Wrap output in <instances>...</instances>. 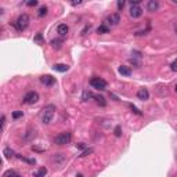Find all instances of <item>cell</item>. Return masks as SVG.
<instances>
[{"instance_id":"1","label":"cell","mask_w":177,"mask_h":177,"mask_svg":"<svg viewBox=\"0 0 177 177\" xmlns=\"http://www.w3.org/2000/svg\"><path fill=\"white\" fill-rule=\"evenodd\" d=\"M54 112H55V105L50 104L43 108V112H42V122L44 125H49L51 122V119L54 116Z\"/></svg>"},{"instance_id":"2","label":"cell","mask_w":177,"mask_h":177,"mask_svg":"<svg viewBox=\"0 0 177 177\" xmlns=\"http://www.w3.org/2000/svg\"><path fill=\"white\" fill-rule=\"evenodd\" d=\"M29 21H31V18H29V15H28V14H21L18 18H17V21L14 22V27H15L17 31L22 32V31H25V29L28 28Z\"/></svg>"},{"instance_id":"3","label":"cell","mask_w":177,"mask_h":177,"mask_svg":"<svg viewBox=\"0 0 177 177\" xmlns=\"http://www.w3.org/2000/svg\"><path fill=\"white\" fill-rule=\"evenodd\" d=\"M71 138H72L71 133L69 132H62V133H59L58 136L54 138V143L57 144V145H65V144H68L69 141H71Z\"/></svg>"},{"instance_id":"4","label":"cell","mask_w":177,"mask_h":177,"mask_svg":"<svg viewBox=\"0 0 177 177\" xmlns=\"http://www.w3.org/2000/svg\"><path fill=\"white\" fill-rule=\"evenodd\" d=\"M24 102L25 104H36L39 101V94L36 91H28L27 94L24 95Z\"/></svg>"},{"instance_id":"5","label":"cell","mask_w":177,"mask_h":177,"mask_svg":"<svg viewBox=\"0 0 177 177\" xmlns=\"http://www.w3.org/2000/svg\"><path fill=\"white\" fill-rule=\"evenodd\" d=\"M90 85L97 90H105L107 89V82L101 77H93L90 80Z\"/></svg>"},{"instance_id":"6","label":"cell","mask_w":177,"mask_h":177,"mask_svg":"<svg viewBox=\"0 0 177 177\" xmlns=\"http://www.w3.org/2000/svg\"><path fill=\"white\" fill-rule=\"evenodd\" d=\"M129 13H130V17H133V18H138V17L143 15V9H141L140 6H132Z\"/></svg>"},{"instance_id":"7","label":"cell","mask_w":177,"mask_h":177,"mask_svg":"<svg viewBox=\"0 0 177 177\" xmlns=\"http://www.w3.org/2000/svg\"><path fill=\"white\" fill-rule=\"evenodd\" d=\"M40 80L44 86H53V85H55V77L50 76V75H43L40 77Z\"/></svg>"},{"instance_id":"8","label":"cell","mask_w":177,"mask_h":177,"mask_svg":"<svg viewBox=\"0 0 177 177\" xmlns=\"http://www.w3.org/2000/svg\"><path fill=\"white\" fill-rule=\"evenodd\" d=\"M137 97L140 98V100L145 101L150 98V93H148V90L147 89H144V87H141V89H138V91H137Z\"/></svg>"},{"instance_id":"9","label":"cell","mask_w":177,"mask_h":177,"mask_svg":"<svg viewBox=\"0 0 177 177\" xmlns=\"http://www.w3.org/2000/svg\"><path fill=\"white\" fill-rule=\"evenodd\" d=\"M119 21H120V15H119L118 13H115V14H111L108 18H107V22L111 24V25H118Z\"/></svg>"},{"instance_id":"10","label":"cell","mask_w":177,"mask_h":177,"mask_svg":"<svg viewBox=\"0 0 177 177\" xmlns=\"http://www.w3.org/2000/svg\"><path fill=\"white\" fill-rule=\"evenodd\" d=\"M57 32H58L59 36H67V33L69 32V28L67 24H59L58 28H57Z\"/></svg>"},{"instance_id":"11","label":"cell","mask_w":177,"mask_h":177,"mask_svg":"<svg viewBox=\"0 0 177 177\" xmlns=\"http://www.w3.org/2000/svg\"><path fill=\"white\" fill-rule=\"evenodd\" d=\"M158 9H159V3L156 1V0H150V1L147 3V10H148V11H151V13L156 11Z\"/></svg>"},{"instance_id":"12","label":"cell","mask_w":177,"mask_h":177,"mask_svg":"<svg viewBox=\"0 0 177 177\" xmlns=\"http://www.w3.org/2000/svg\"><path fill=\"white\" fill-rule=\"evenodd\" d=\"M119 73L123 75V76H130V75H132V69L129 68V67L122 65V67H119Z\"/></svg>"},{"instance_id":"13","label":"cell","mask_w":177,"mask_h":177,"mask_svg":"<svg viewBox=\"0 0 177 177\" xmlns=\"http://www.w3.org/2000/svg\"><path fill=\"white\" fill-rule=\"evenodd\" d=\"M54 71L57 72H67L68 71V65H65V64H55L54 67H53Z\"/></svg>"},{"instance_id":"14","label":"cell","mask_w":177,"mask_h":177,"mask_svg":"<svg viewBox=\"0 0 177 177\" xmlns=\"http://www.w3.org/2000/svg\"><path fill=\"white\" fill-rule=\"evenodd\" d=\"M3 155H4L7 159H11V158H14L15 156V152H14L11 148H9V147H6L4 150H3Z\"/></svg>"},{"instance_id":"15","label":"cell","mask_w":177,"mask_h":177,"mask_svg":"<svg viewBox=\"0 0 177 177\" xmlns=\"http://www.w3.org/2000/svg\"><path fill=\"white\" fill-rule=\"evenodd\" d=\"M47 174V169L46 168H40L37 172L33 173V177H44Z\"/></svg>"},{"instance_id":"16","label":"cell","mask_w":177,"mask_h":177,"mask_svg":"<svg viewBox=\"0 0 177 177\" xmlns=\"http://www.w3.org/2000/svg\"><path fill=\"white\" fill-rule=\"evenodd\" d=\"M95 101H97V104H100L101 107H105L107 105V102H105V98L104 97H101V95H95L94 94V97H93Z\"/></svg>"},{"instance_id":"17","label":"cell","mask_w":177,"mask_h":177,"mask_svg":"<svg viewBox=\"0 0 177 177\" xmlns=\"http://www.w3.org/2000/svg\"><path fill=\"white\" fill-rule=\"evenodd\" d=\"M62 44V39H54V40H51V46L54 47V49H59Z\"/></svg>"},{"instance_id":"18","label":"cell","mask_w":177,"mask_h":177,"mask_svg":"<svg viewBox=\"0 0 177 177\" xmlns=\"http://www.w3.org/2000/svg\"><path fill=\"white\" fill-rule=\"evenodd\" d=\"M19 174L18 173H15L14 170H7V172H4V174H3V177H18Z\"/></svg>"},{"instance_id":"19","label":"cell","mask_w":177,"mask_h":177,"mask_svg":"<svg viewBox=\"0 0 177 177\" xmlns=\"http://www.w3.org/2000/svg\"><path fill=\"white\" fill-rule=\"evenodd\" d=\"M109 32V28L105 27V25H100L98 29H97V33H108Z\"/></svg>"},{"instance_id":"20","label":"cell","mask_w":177,"mask_h":177,"mask_svg":"<svg viewBox=\"0 0 177 177\" xmlns=\"http://www.w3.org/2000/svg\"><path fill=\"white\" fill-rule=\"evenodd\" d=\"M46 14H47V7H44V6L37 10V15H39V17H44Z\"/></svg>"},{"instance_id":"21","label":"cell","mask_w":177,"mask_h":177,"mask_svg":"<svg viewBox=\"0 0 177 177\" xmlns=\"http://www.w3.org/2000/svg\"><path fill=\"white\" fill-rule=\"evenodd\" d=\"M129 107H130V109H132V111H133V112H134V114H137V115H140V116H141V115H143V112H141L140 109L137 108L136 105H133V104H129Z\"/></svg>"},{"instance_id":"22","label":"cell","mask_w":177,"mask_h":177,"mask_svg":"<svg viewBox=\"0 0 177 177\" xmlns=\"http://www.w3.org/2000/svg\"><path fill=\"white\" fill-rule=\"evenodd\" d=\"M93 97H94V94H93V93H90V91H85V93H83V100L85 101H87L89 100V98H93Z\"/></svg>"},{"instance_id":"23","label":"cell","mask_w":177,"mask_h":177,"mask_svg":"<svg viewBox=\"0 0 177 177\" xmlns=\"http://www.w3.org/2000/svg\"><path fill=\"white\" fill-rule=\"evenodd\" d=\"M114 134H115L116 137H120V136H122V129H120V126H116V127H115Z\"/></svg>"},{"instance_id":"24","label":"cell","mask_w":177,"mask_h":177,"mask_svg":"<svg viewBox=\"0 0 177 177\" xmlns=\"http://www.w3.org/2000/svg\"><path fill=\"white\" fill-rule=\"evenodd\" d=\"M22 111H15V112H13V119H18L22 116Z\"/></svg>"},{"instance_id":"25","label":"cell","mask_w":177,"mask_h":177,"mask_svg":"<svg viewBox=\"0 0 177 177\" xmlns=\"http://www.w3.org/2000/svg\"><path fill=\"white\" fill-rule=\"evenodd\" d=\"M170 68H172V71L177 72V59H174V61L172 62V65H170Z\"/></svg>"},{"instance_id":"26","label":"cell","mask_w":177,"mask_h":177,"mask_svg":"<svg viewBox=\"0 0 177 177\" xmlns=\"http://www.w3.org/2000/svg\"><path fill=\"white\" fill-rule=\"evenodd\" d=\"M27 6H29V7H33V6H37V0H29L27 3Z\"/></svg>"},{"instance_id":"27","label":"cell","mask_w":177,"mask_h":177,"mask_svg":"<svg viewBox=\"0 0 177 177\" xmlns=\"http://www.w3.org/2000/svg\"><path fill=\"white\" fill-rule=\"evenodd\" d=\"M123 6H125V1H123V0H119V1H118V10H119V11H122Z\"/></svg>"},{"instance_id":"28","label":"cell","mask_w":177,"mask_h":177,"mask_svg":"<svg viewBox=\"0 0 177 177\" xmlns=\"http://www.w3.org/2000/svg\"><path fill=\"white\" fill-rule=\"evenodd\" d=\"M35 40H36L37 43H43V39H42V35H40V33H39V35H36Z\"/></svg>"},{"instance_id":"29","label":"cell","mask_w":177,"mask_h":177,"mask_svg":"<svg viewBox=\"0 0 177 177\" xmlns=\"http://www.w3.org/2000/svg\"><path fill=\"white\" fill-rule=\"evenodd\" d=\"M141 3V0H130V4L132 6H138Z\"/></svg>"},{"instance_id":"30","label":"cell","mask_w":177,"mask_h":177,"mask_svg":"<svg viewBox=\"0 0 177 177\" xmlns=\"http://www.w3.org/2000/svg\"><path fill=\"white\" fill-rule=\"evenodd\" d=\"M76 147L79 150H85V148H86V144H85V143H80V144H76Z\"/></svg>"},{"instance_id":"31","label":"cell","mask_w":177,"mask_h":177,"mask_svg":"<svg viewBox=\"0 0 177 177\" xmlns=\"http://www.w3.org/2000/svg\"><path fill=\"white\" fill-rule=\"evenodd\" d=\"M91 152H93V150H91V148H89V150H86L85 152H82V155H80V156H86L87 154H91Z\"/></svg>"},{"instance_id":"32","label":"cell","mask_w":177,"mask_h":177,"mask_svg":"<svg viewBox=\"0 0 177 177\" xmlns=\"http://www.w3.org/2000/svg\"><path fill=\"white\" fill-rule=\"evenodd\" d=\"M4 125H6V116L3 115L1 116V129H4Z\"/></svg>"},{"instance_id":"33","label":"cell","mask_w":177,"mask_h":177,"mask_svg":"<svg viewBox=\"0 0 177 177\" xmlns=\"http://www.w3.org/2000/svg\"><path fill=\"white\" fill-rule=\"evenodd\" d=\"M71 4H72V6H80V4H82V1H72Z\"/></svg>"},{"instance_id":"34","label":"cell","mask_w":177,"mask_h":177,"mask_svg":"<svg viewBox=\"0 0 177 177\" xmlns=\"http://www.w3.org/2000/svg\"><path fill=\"white\" fill-rule=\"evenodd\" d=\"M76 177H83V174H80V173H79V174H77Z\"/></svg>"},{"instance_id":"35","label":"cell","mask_w":177,"mask_h":177,"mask_svg":"<svg viewBox=\"0 0 177 177\" xmlns=\"http://www.w3.org/2000/svg\"><path fill=\"white\" fill-rule=\"evenodd\" d=\"M174 90H176V93H177V85H176V86H174Z\"/></svg>"},{"instance_id":"36","label":"cell","mask_w":177,"mask_h":177,"mask_svg":"<svg viewBox=\"0 0 177 177\" xmlns=\"http://www.w3.org/2000/svg\"><path fill=\"white\" fill-rule=\"evenodd\" d=\"M18 177H21V176H18Z\"/></svg>"}]
</instances>
